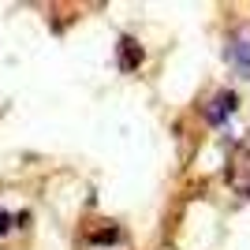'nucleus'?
<instances>
[{"instance_id": "nucleus-1", "label": "nucleus", "mask_w": 250, "mask_h": 250, "mask_svg": "<svg viewBox=\"0 0 250 250\" xmlns=\"http://www.w3.org/2000/svg\"><path fill=\"white\" fill-rule=\"evenodd\" d=\"M228 63L243 75V79H250V30H239L228 42Z\"/></svg>"}, {"instance_id": "nucleus-2", "label": "nucleus", "mask_w": 250, "mask_h": 250, "mask_svg": "<svg viewBox=\"0 0 250 250\" xmlns=\"http://www.w3.org/2000/svg\"><path fill=\"white\" fill-rule=\"evenodd\" d=\"M138 63H142V49H138L131 38H124V42H120V67L131 71V67H138Z\"/></svg>"}, {"instance_id": "nucleus-3", "label": "nucleus", "mask_w": 250, "mask_h": 250, "mask_svg": "<svg viewBox=\"0 0 250 250\" xmlns=\"http://www.w3.org/2000/svg\"><path fill=\"white\" fill-rule=\"evenodd\" d=\"M231 108H235V97H231V94H220L217 101L209 104V124H224Z\"/></svg>"}, {"instance_id": "nucleus-4", "label": "nucleus", "mask_w": 250, "mask_h": 250, "mask_svg": "<svg viewBox=\"0 0 250 250\" xmlns=\"http://www.w3.org/2000/svg\"><path fill=\"white\" fill-rule=\"evenodd\" d=\"M4 231H8V217H4V213H0V235H4Z\"/></svg>"}]
</instances>
